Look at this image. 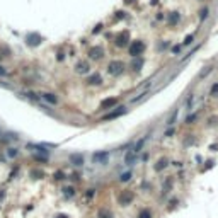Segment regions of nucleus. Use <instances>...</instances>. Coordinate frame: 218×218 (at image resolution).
Returning a JSON list of instances; mask_svg holds the SVG:
<instances>
[{
  "label": "nucleus",
  "instance_id": "nucleus-1",
  "mask_svg": "<svg viewBox=\"0 0 218 218\" xmlns=\"http://www.w3.org/2000/svg\"><path fill=\"white\" fill-rule=\"evenodd\" d=\"M135 159H136V154L133 150H128L125 154V164L126 165H133V164H135Z\"/></svg>",
  "mask_w": 218,
  "mask_h": 218
},
{
  "label": "nucleus",
  "instance_id": "nucleus-2",
  "mask_svg": "<svg viewBox=\"0 0 218 218\" xmlns=\"http://www.w3.org/2000/svg\"><path fill=\"white\" fill-rule=\"evenodd\" d=\"M121 68H123V65L119 63V61H114V63H111V65H109V73L118 75L119 72H121Z\"/></svg>",
  "mask_w": 218,
  "mask_h": 218
},
{
  "label": "nucleus",
  "instance_id": "nucleus-3",
  "mask_svg": "<svg viewBox=\"0 0 218 218\" xmlns=\"http://www.w3.org/2000/svg\"><path fill=\"white\" fill-rule=\"evenodd\" d=\"M131 199H133V192L126 191V192H123V194H121V198H119V201H121L123 205H128V203H131Z\"/></svg>",
  "mask_w": 218,
  "mask_h": 218
},
{
  "label": "nucleus",
  "instance_id": "nucleus-4",
  "mask_svg": "<svg viewBox=\"0 0 218 218\" xmlns=\"http://www.w3.org/2000/svg\"><path fill=\"white\" fill-rule=\"evenodd\" d=\"M41 96H43V99H45L46 102H51V104H56L58 102V99L53 96V94H50V92H45V94H41Z\"/></svg>",
  "mask_w": 218,
  "mask_h": 218
},
{
  "label": "nucleus",
  "instance_id": "nucleus-5",
  "mask_svg": "<svg viewBox=\"0 0 218 218\" xmlns=\"http://www.w3.org/2000/svg\"><path fill=\"white\" fill-rule=\"evenodd\" d=\"M106 159H107V154H106V152H104V154H96V155H94V162H96V164L106 162Z\"/></svg>",
  "mask_w": 218,
  "mask_h": 218
},
{
  "label": "nucleus",
  "instance_id": "nucleus-6",
  "mask_svg": "<svg viewBox=\"0 0 218 218\" xmlns=\"http://www.w3.org/2000/svg\"><path fill=\"white\" fill-rule=\"evenodd\" d=\"M70 160L75 164V165H82V162H83V159L80 157V155H72L70 157Z\"/></svg>",
  "mask_w": 218,
  "mask_h": 218
},
{
  "label": "nucleus",
  "instance_id": "nucleus-7",
  "mask_svg": "<svg viewBox=\"0 0 218 218\" xmlns=\"http://www.w3.org/2000/svg\"><path fill=\"white\" fill-rule=\"evenodd\" d=\"M143 145H145V138H141V140H140V141H138V143H136V145H135V147H133V148H131V150H133V152H135V154H138V152H140V150H141V147H143Z\"/></svg>",
  "mask_w": 218,
  "mask_h": 218
},
{
  "label": "nucleus",
  "instance_id": "nucleus-8",
  "mask_svg": "<svg viewBox=\"0 0 218 218\" xmlns=\"http://www.w3.org/2000/svg\"><path fill=\"white\" fill-rule=\"evenodd\" d=\"M121 112H125V107H118V111L112 112V114H107V116H106V119H112V118H116V116H119Z\"/></svg>",
  "mask_w": 218,
  "mask_h": 218
},
{
  "label": "nucleus",
  "instance_id": "nucleus-9",
  "mask_svg": "<svg viewBox=\"0 0 218 218\" xmlns=\"http://www.w3.org/2000/svg\"><path fill=\"white\" fill-rule=\"evenodd\" d=\"M99 216L101 218H111V213H107L106 210H102V211H99Z\"/></svg>",
  "mask_w": 218,
  "mask_h": 218
},
{
  "label": "nucleus",
  "instance_id": "nucleus-10",
  "mask_svg": "<svg viewBox=\"0 0 218 218\" xmlns=\"http://www.w3.org/2000/svg\"><path fill=\"white\" fill-rule=\"evenodd\" d=\"M176 118H177V111L174 112L172 116H170V119H169V121H167V125H172V123H174V119H176Z\"/></svg>",
  "mask_w": 218,
  "mask_h": 218
},
{
  "label": "nucleus",
  "instance_id": "nucleus-11",
  "mask_svg": "<svg viewBox=\"0 0 218 218\" xmlns=\"http://www.w3.org/2000/svg\"><path fill=\"white\" fill-rule=\"evenodd\" d=\"M16 155H17V152H16V148H10V150H9V157H16Z\"/></svg>",
  "mask_w": 218,
  "mask_h": 218
},
{
  "label": "nucleus",
  "instance_id": "nucleus-12",
  "mask_svg": "<svg viewBox=\"0 0 218 218\" xmlns=\"http://www.w3.org/2000/svg\"><path fill=\"white\" fill-rule=\"evenodd\" d=\"M140 218H150V213H148V211H141L140 213Z\"/></svg>",
  "mask_w": 218,
  "mask_h": 218
},
{
  "label": "nucleus",
  "instance_id": "nucleus-13",
  "mask_svg": "<svg viewBox=\"0 0 218 218\" xmlns=\"http://www.w3.org/2000/svg\"><path fill=\"white\" fill-rule=\"evenodd\" d=\"M78 72H87V65H78Z\"/></svg>",
  "mask_w": 218,
  "mask_h": 218
},
{
  "label": "nucleus",
  "instance_id": "nucleus-14",
  "mask_svg": "<svg viewBox=\"0 0 218 218\" xmlns=\"http://www.w3.org/2000/svg\"><path fill=\"white\" fill-rule=\"evenodd\" d=\"M128 179H130V172H126V174L121 176V181H128Z\"/></svg>",
  "mask_w": 218,
  "mask_h": 218
},
{
  "label": "nucleus",
  "instance_id": "nucleus-15",
  "mask_svg": "<svg viewBox=\"0 0 218 218\" xmlns=\"http://www.w3.org/2000/svg\"><path fill=\"white\" fill-rule=\"evenodd\" d=\"M7 75V70H3V67H0V77H5Z\"/></svg>",
  "mask_w": 218,
  "mask_h": 218
},
{
  "label": "nucleus",
  "instance_id": "nucleus-16",
  "mask_svg": "<svg viewBox=\"0 0 218 218\" xmlns=\"http://www.w3.org/2000/svg\"><path fill=\"white\" fill-rule=\"evenodd\" d=\"M72 191H73V189H70V187H68V189H65V194H67V196H72V194H73Z\"/></svg>",
  "mask_w": 218,
  "mask_h": 218
},
{
  "label": "nucleus",
  "instance_id": "nucleus-17",
  "mask_svg": "<svg viewBox=\"0 0 218 218\" xmlns=\"http://www.w3.org/2000/svg\"><path fill=\"white\" fill-rule=\"evenodd\" d=\"M56 218H67V216H65V215H60V216H56Z\"/></svg>",
  "mask_w": 218,
  "mask_h": 218
}]
</instances>
